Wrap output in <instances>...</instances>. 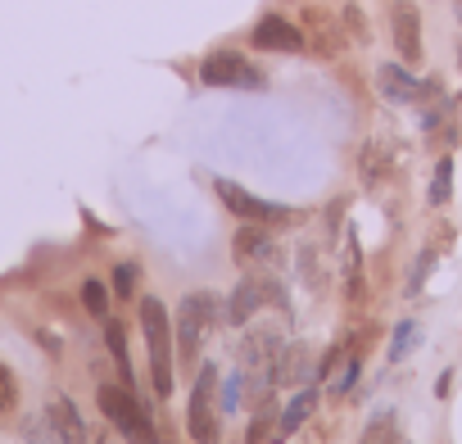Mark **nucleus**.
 <instances>
[{
	"label": "nucleus",
	"mask_w": 462,
	"mask_h": 444,
	"mask_svg": "<svg viewBox=\"0 0 462 444\" xmlns=\"http://www.w3.org/2000/svg\"><path fill=\"white\" fill-rule=\"evenodd\" d=\"M273 426H277V421H273V412L263 408V412L254 417V426H250V439H263V435H273Z\"/></svg>",
	"instance_id": "27"
},
{
	"label": "nucleus",
	"mask_w": 462,
	"mask_h": 444,
	"mask_svg": "<svg viewBox=\"0 0 462 444\" xmlns=\"http://www.w3.org/2000/svg\"><path fill=\"white\" fill-rule=\"evenodd\" d=\"M82 304H87L91 318H100V322L109 318V291H105L100 277H87V282H82Z\"/></svg>",
	"instance_id": "18"
},
{
	"label": "nucleus",
	"mask_w": 462,
	"mask_h": 444,
	"mask_svg": "<svg viewBox=\"0 0 462 444\" xmlns=\"http://www.w3.org/2000/svg\"><path fill=\"white\" fill-rule=\"evenodd\" d=\"M241 390H245V372H231V376L217 385V408H222V412H236V408H241Z\"/></svg>",
	"instance_id": "19"
},
{
	"label": "nucleus",
	"mask_w": 462,
	"mask_h": 444,
	"mask_svg": "<svg viewBox=\"0 0 462 444\" xmlns=\"http://www.w3.org/2000/svg\"><path fill=\"white\" fill-rule=\"evenodd\" d=\"M300 273H304L309 291H322V268H318V254H313V245H304V250H300Z\"/></svg>",
	"instance_id": "24"
},
{
	"label": "nucleus",
	"mask_w": 462,
	"mask_h": 444,
	"mask_svg": "<svg viewBox=\"0 0 462 444\" xmlns=\"http://www.w3.org/2000/svg\"><path fill=\"white\" fill-rule=\"evenodd\" d=\"M213 327H217V295H213V291H190V295L177 304V318H172L181 363H195V358H199V345H204V336H208Z\"/></svg>",
	"instance_id": "3"
},
{
	"label": "nucleus",
	"mask_w": 462,
	"mask_h": 444,
	"mask_svg": "<svg viewBox=\"0 0 462 444\" xmlns=\"http://www.w3.org/2000/svg\"><path fill=\"white\" fill-rule=\"evenodd\" d=\"M14 403H19V381L5 363H0V412H10Z\"/></svg>",
	"instance_id": "23"
},
{
	"label": "nucleus",
	"mask_w": 462,
	"mask_h": 444,
	"mask_svg": "<svg viewBox=\"0 0 462 444\" xmlns=\"http://www.w3.org/2000/svg\"><path fill=\"white\" fill-rule=\"evenodd\" d=\"M105 345H109V354H114V363H118L123 385H132V358H127V331H123V322L105 318Z\"/></svg>",
	"instance_id": "15"
},
{
	"label": "nucleus",
	"mask_w": 462,
	"mask_h": 444,
	"mask_svg": "<svg viewBox=\"0 0 462 444\" xmlns=\"http://www.w3.org/2000/svg\"><path fill=\"white\" fill-rule=\"evenodd\" d=\"M46 421H51V430L60 435V444H91V430L82 426L73 399H55L51 412H46Z\"/></svg>",
	"instance_id": "13"
},
{
	"label": "nucleus",
	"mask_w": 462,
	"mask_h": 444,
	"mask_svg": "<svg viewBox=\"0 0 462 444\" xmlns=\"http://www.w3.org/2000/svg\"><path fill=\"white\" fill-rule=\"evenodd\" d=\"M199 82L204 87H236V91H263L268 78L259 64H250L241 51H213L199 64Z\"/></svg>",
	"instance_id": "7"
},
{
	"label": "nucleus",
	"mask_w": 462,
	"mask_h": 444,
	"mask_svg": "<svg viewBox=\"0 0 462 444\" xmlns=\"http://www.w3.org/2000/svg\"><path fill=\"white\" fill-rule=\"evenodd\" d=\"M376 87H381V96L394 100V105H412V100L426 96V87H421L403 64H381V69H376Z\"/></svg>",
	"instance_id": "11"
},
{
	"label": "nucleus",
	"mask_w": 462,
	"mask_h": 444,
	"mask_svg": "<svg viewBox=\"0 0 462 444\" xmlns=\"http://www.w3.org/2000/svg\"><path fill=\"white\" fill-rule=\"evenodd\" d=\"M453 10H462V0H453Z\"/></svg>",
	"instance_id": "30"
},
{
	"label": "nucleus",
	"mask_w": 462,
	"mask_h": 444,
	"mask_svg": "<svg viewBox=\"0 0 462 444\" xmlns=\"http://www.w3.org/2000/svg\"><path fill=\"white\" fill-rule=\"evenodd\" d=\"M213 190H217L222 208H226V213H236L241 222H263V227H291V222H300V213H295V208L273 204V199H263V195L245 190L241 181H231V177H217V181H213Z\"/></svg>",
	"instance_id": "4"
},
{
	"label": "nucleus",
	"mask_w": 462,
	"mask_h": 444,
	"mask_svg": "<svg viewBox=\"0 0 462 444\" xmlns=\"http://www.w3.org/2000/svg\"><path fill=\"white\" fill-rule=\"evenodd\" d=\"M430 268H435V250H421L412 264V277H408V295H421V282L430 277Z\"/></svg>",
	"instance_id": "22"
},
{
	"label": "nucleus",
	"mask_w": 462,
	"mask_h": 444,
	"mask_svg": "<svg viewBox=\"0 0 462 444\" xmlns=\"http://www.w3.org/2000/svg\"><path fill=\"white\" fill-rule=\"evenodd\" d=\"M231 254H236V264L245 273L273 268L277 264V241H273V232L263 227V222H245V227L236 232V241H231Z\"/></svg>",
	"instance_id": "9"
},
{
	"label": "nucleus",
	"mask_w": 462,
	"mask_h": 444,
	"mask_svg": "<svg viewBox=\"0 0 462 444\" xmlns=\"http://www.w3.org/2000/svg\"><path fill=\"white\" fill-rule=\"evenodd\" d=\"M448 195H453V159L444 154V159L435 163V177H430V190H426V199H430L435 208H444V204H448Z\"/></svg>",
	"instance_id": "17"
},
{
	"label": "nucleus",
	"mask_w": 462,
	"mask_h": 444,
	"mask_svg": "<svg viewBox=\"0 0 462 444\" xmlns=\"http://www.w3.org/2000/svg\"><path fill=\"white\" fill-rule=\"evenodd\" d=\"M250 42H254V51H286V55H300V51L309 46L304 32H300L291 19H282V14H263V19L254 23Z\"/></svg>",
	"instance_id": "10"
},
{
	"label": "nucleus",
	"mask_w": 462,
	"mask_h": 444,
	"mask_svg": "<svg viewBox=\"0 0 462 444\" xmlns=\"http://www.w3.org/2000/svg\"><path fill=\"white\" fill-rule=\"evenodd\" d=\"M412 340H417V322H412V318H399V322H394V336H390V363H399Z\"/></svg>",
	"instance_id": "20"
},
{
	"label": "nucleus",
	"mask_w": 462,
	"mask_h": 444,
	"mask_svg": "<svg viewBox=\"0 0 462 444\" xmlns=\"http://www.w3.org/2000/svg\"><path fill=\"white\" fill-rule=\"evenodd\" d=\"M141 331H145V349H150L154 394L168 399L172 394V318H168L163 300H154V295L141 300Z\"/></svg>",
	"instance_id": "1"
},
{
	"label": "nucleus",
	"mask_w": 462,
	"mask_h": 444,
	"mask_svg": "<svg viewBox=\"0 0 462 444\" xmlns=\"http://www.w3.org/2000/svg\"><path fill=\"white\" fill-rule=\"evenodd\" d=\"M345 295H349V304H363V300H367V282H363V254H358V241H349V254H345Z\"/></svg>",
	"instance_id": "16"
},
{
	"label": "nucleus",
	"mask_w": 462,
	"mask_h": 444,
	"mask_svg": "<svg viewBox=\"0 0 462 444\" xmlns=\"http://www.w3.org/2000/svg\"><path fill=\"white\" fill-rule=\"evenodd\" d=\"M96 403L109 417V426H118L123 439H132V444H159V430H154L145 403L136 399V390H127V385H100L96 390Z\"/></svg>",
	"instance_id": "2"
},
{
	"label": "nucleus",
	"mask_w": 462,
	"mask_h": 444,
	"mask_svg": "<svg viewBox=\"0 0 462 444\" xmlns=\"http://www.w3.org/2000/svg\"><path fill=\"white\" fill-rule=\"evenodd\" d=\"M345 28H349L354 42H372V37H367V19H363V10H354V5L345 10Z\"/></svg>",
	"instance_id": "25"
},
{
	"label": "nucleus",
	"mask_w": 462,
	"mask_h": 444,
	"mask_svg": "<svg viewBox=\"0 0 462 444\" xmlns=\"http://www.w3.org/2000/svg\"><path fill=\"white\" fill-rule=\"evenodd\" d=\"M345 358H349V363H345V376L336 381V390H340V394H349V390L358 385V372H363V358H354V354H345Z\"/></svg>",
	"instance_id": "26"
},
{
	"label": "nucleus",
	"mask_w": 462,
	"mask_h": 444,
	"mask_svg": "<svg viewBox=\"0 0 462 444\" xmlns=\"http://www.w3.org/2000/svg\"><path fill=\"white\" fill-rule=\"evenodd\" d=\"M136 282H141V264H118L114 268V295L118 300H132L136 295Z\"/></svg>",
	"instance_id": "21"
},
{
	"label": "nucleus",
	"mask_w": 462,
	"mask_h": 444,
	"mask_svg": "<svg viewBox=\"0 0 462 444\" xmlns=\"http://www.w3.org/2000/svg\"><path fill=\"white\" fill-rule=\"evenodd\" d=\"M358 444H399V412L394 408H376L358 435Z\"/></svg>",
	"instance_id": "14"
},
{
	"label": "nucleus",
	"mask_w": 462,
	"mask_h": 444,
	"mask_svg": "<svg viewBox=\"0 0 462 444\" xmlns=\"http://www.w3.org/2000/svg\"><path fill=\"white\" fill-rule=\"evenodd\" d=\"M457 19H462V10H457ZM457 64H462V37H457Z\"/></svg>",
	"instance_id": "29"
},
{
	"label": "nucleus",
	"mask_w": 462,
	"mask_h": 444,
	"mask_svg": "<svg viewBox=\"0 0 462 444\" xmlns=\"http://www.w3.org/2000/svg\"><path fill=\"white\" fill-rule=\"evenodd\" d=\"M217 421H222V408H217V363H208L195 376L190 408H186V430H190L195 444H217Z\"/></svg>",
	"instance_id": "6"
},
{
	"label": "nucleus",
	"mask_w": 462,
	"mask_h": 444,
	"mask_svg": "<svg viewBox=\"0 0 462 444\" xmlns=\"http://www.w3.org/2000/svg\"><path fill=\"white\" fill-rule=\"evenodd\" d=\"M313 408H318V381H309V385H304V390H300L286 408H282V417H277V426H273V439L282 444L286 435H295V430L313 417Z\"/></svg>",
	"instance_id": "12"
},
{
	"label": "nucleus",
	"mask_w": 462,
	"mask_h": 444,
	"mask_svg": "<svg viewBox=\"0 0 462 444\" xmlns=\"http://www.w3.org/2000/svg\"><path fill=\"white\" fill-rule=\"evenodd\" d=\"M453 394V372H439V381H435V399H448Z\"/></svg>",
	"instance_id": "28"
},
{
	"label": "nucleus",
	"mask_w": 462,
	"mask_h": 444,
	"mask_svg": "<svg viewBox=\"0 0 462 444\" xmlns=\"http://www.w3.org/2000/svg\"><path fill=\"white\" fill-rule=\"evenodd\" d=\"M390 37L403 64H421V10L412 0H394L390 5Z\"/></svg>",
	"instance_id": "8"
},
{
	"label": "nucleus",
	"mask_w": 462,
	"mask_h": 444,
	"mask_svg": "<svg viewBox=\"0 0 462 444\" xmlns=\"http://www.w3.org/2000/svg\"><path fill=\"white\" fill-rule=\"evenodd\" d=\"M263 304L282 309L286 318L295 313V309H291L286 286H282L277 277H268V273H254V277H245L236 291H231V300H226V322H231V327H250V322H254V313H259Z\"/></svg>",
	"instance_id": "5"
}]
</instances>
